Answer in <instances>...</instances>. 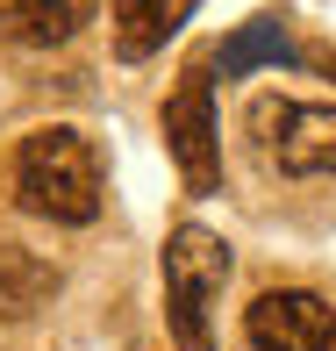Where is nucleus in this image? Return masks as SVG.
Instances as JSON below:
<instances>
[{
    "mask_svg": "<svg viewBox=\"0 0 336 351\" xmlns=\"http://www.w3.org/2000/svg\"><path fill=\"white\" fill-rule=\"evenodd\" d=\"M101 194H107V172H101V151H93L86 130L51 122V130H29L14 143V201L29 215L86 230L101 215Z\"/></svg>",
    "mask_w": 336,
    "mask_h": 351,
    "instance_id": "obj_1",
    "label": "nucleus"
},
{
    "mask_svg": "<svg viewBox=\"0 0 336 351\" xmlns=\"http://www.w3.org/2000/svg\"><path fill=\"white\" fill-rule=\"evenodd\" d=\"M222 280H229V244L201 222H179L165 237V323L179 337V351H215L207 308H215Z\"/></svg>",
    "mask_w": 336,
    "mask_h": 351,
    "instance_id": "obj_2",
    "label": "nucleus"
},
{
    "mask_svg": "<svg viewBox=\"0 0 336 351\" xmlns=\"http://www.w3.org/2000/svg\"><path fill=\"white\" fill-rule=\"evenodd\" d=\"M250 136L286 180H329L336 172V108L329 101H250Z\"/></svg>",
    "mask_w": 336,
    "mask_h": 351,
    "instance_id": "obj_3",
    "label": "nucleus"
},
{
    "mask_svg": "<svg viewBox=\"0 0 336 351\" xmlns=\"http://www.w3.org/2000/svg\"><path fill=\"white\" fill-rule=\"evenodd\" d=\"M165 151L179 165L186 194H215L222 186V130H215V65H186L165 101Z\"/></svg>",
    "mask_w": 336,
    "mask_h": 351,
    "instance_id": "obj_4",
    "label": "nucleus"
},
{
    "mask_svg": "<svg viewBox=\"0 0 336 351\" xmlns=\"http://www.w3.org/2000/svg\"><path fill=\"white\" fill-rule=\"evenodd\" d=\"M250 351H336V308L308 287H265L244 308Z\"/></svg>",
    "mask_w": 336,
    "mask_h": 351,
    "instance_id": "obj_5",
    "label": "nucleus"
},
{
    "mask_svg": "<svg viewBox=\"0 0 336 351\" xmlns=\"http://www.w3.org/2000/svg\"><path fill=\"white\" fill-rule=\"evenodd\" d=\"M101 14V0H0V36L22 51H57Z\"/></svg>",
    "mask_w": 336,
    "mask_h": 351,
    "instance_id": "obj_6",
    "label": "nucleus"
},
{
    "mask_svg": "<svg viewBox=\"0 0 336 351\" xmlns=\"http://www.w3.org/2000/svg\"><path fill=\"white\" fill-rule=\"evenodd\" d=\"M194 8L201 0H107V14H115V58H129V65L157 58L194 22Z\"/></svg>",
    "mask_w": 336,
    "mask_h": 351,
    "instance_id": "obj_7",
    "label": "nucleus"
},
{
    "mask_svg": "<svg viewBox=\"0 0 336 351\" xmlns=\"http://www.w3.org/2000/svg\"><path fill=\"white\" fill-rule=\"evenodd\" d=\"M294 43H286V14L272 8V14H250L244 29H236L229 43H222L215 51V65L229 72V79H244V72H258V65H294Z\"/></svg>",
    "mask_w": 336,
    "mask_h": 351,
    "instance_id": "obj_8",
    "label": "nucleus"
},
{
    "mask_svg": "<svg viewBox=\"0 0 336 351\" xmlns=\"http://www.w3.org/2000/svg\"><path fill=\"white\" fill-rule=\"evenodd\" d=\"M51 294H57V265H43L36 251H22V244H0V323L36 315Z\"/></svg>",
    "mask_w": 336,
    "mask_h": 351,
    "instance_id": "obj_9",
    "label": "nucleus"
},
{
    "mask_svg": "<svg viewBox=\"0 0 336 351\" xmlns=\"http://www.w3.org/2000/svg\"><path fill=\"white\" fill-rule=\"evenodd\" d=\"M308 65H322V72H336V51H315V58H308Z\"/></svg>",
    "mask_w": 336,
    "mask_h": 351,
    "instance_id": "obj_10",
    "label": "nucleus"
}]
</instances>
